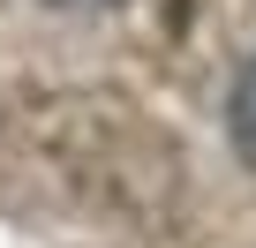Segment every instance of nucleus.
Masks as SVG:
<instances>
[{"instance_id": "f03ea898", "label": "nucleus", "mask_w": 256, "mask_h": 248, "mask_svg": "<svg viewBox=\"0 0 256 248\" xmlns=\"http://www.w3.org/2000/svg\"><path fill=\"white\" fill-rule=\"evenodd\" d=\"M53 8H106V0H53Z\"/></svg>"}, {"instance_id": "f257e3e1", "label": "nucleus", "mask_w": 256, "mask_h": 248, "mask_svg": "<svg viewBox=\"0 0 256 248\" xmlns=\"http://www.w3.org/2000/svg\"><path fill=\"white\" fill-rule=\"evenodd\" d=\"M226 136H234L241 166L256 173V60L241 68V83H234V98H226Z\"/></svg>"}]
</instances>
